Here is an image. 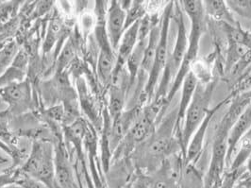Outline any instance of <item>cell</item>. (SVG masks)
I'll use <instances>...</instances> for the list:
<instances>
[{"instance_id":"6da1fadb","label":"cell","mask_w":251,"mask_h":188,"mask_svg":"<svg viewBox=\"0 0 251 188\" xmlns=\"http://www.w3.org/2000/svg\"><path fill=\"white\" fill-rule=\"evenodd\" d=\"M176 114L177 109L169 113L161 122L160 128L133 151L140 172L145 174L146 170L154 173L168 156L177 152L176 148L180 151L176 137Z\"/></svg>"},{"instance_id":"7a4b0ae2","label":"cell","mask_w":251,"mask_h":188,"mask_svg":"<svg viewBox=\"0 0 251 188\" xmlns=\"http://www.w3.org/2000/svg\"><path fill=\"white\" fill-rule=\"evenodd\" d=\"M251 102V98L247 93L235 96L230 101L228 110L216 127L212 159L207 175L204 178L205 188H214L220 185L226 164L227 140L230 130Z\"/></svg>"},{"instance_id":"3957f363","label":"cell","mask_w":251,"mask_h":188,"mask_svg":"<svg viewBox=\"0 0 251 188\" xmlns=\"http://www.w3.org/2000/svg\"><path fill=\"white\" fill-rule=\"evenodd\" d=\"M181 9L188 15L191 21V31L188 37V48L184 59L180 65L174 81L166 96V104L169 106L177 91L181 87L185 77L191 71V66L198 59L201 40L206 30V13L204 11L203 1L201 0H183L179 1Z\"/></svg>"},{"instance_id":"277c9868","label":"cell","mask_w":251,"mask_h":188,"mask_svg":"<svg viewBox=\"0 0 251 188\" xmlns=\"http://www.w3.org/2000/svg\"><path fill=\"white\" fill-rule=\"evenodd\" d=\"M218 78H215L213 81L208 84L199 83L193 100L189 105L187 112L182 124V130L179 140V146L182 155L185 158L186 151L188 148L191 138L201 126L209 113L210 103L214 96V90L217 84Z\"/></svg>"},{"instance_id":"5b68a950","label":"cell","mask_w":251,"mask_h":188,"mask_svg":"<svg viewBox=\"0 0 251 188\" xmlns=\"http://www.w3.org/2000/svg\"><path fill=\"white\" fill-rule=\"evenodd\" d=\"M175 7H176V25H177L175 46L172 52L168 55L167 63L163 70L159 86L156 89V92L152 101H164L166 99V96L170 89V88L168 89V87L169 86L171 87L174 81V79L180 68V65L182 63L188 48V36H187L186 27H185L182 9L180 7L179 1L175 2Z\"/></svg>"},{"instance_id":"8992f818","label":"cell","mask_w":251,"mask_h":188,"mask_svg":"<svg viewBox=\"0 0 251 188\" xmlns=\"http://www.w3.org/2000/svg\"><path fill=\"white\" fill-rule=\"evenodd\" d=\"M174 4L175 1H169L167 2L166 6L164 7L162 15V21H161V35L160 41L157 47V51L155 53V58L153 65L151 68V72L148 76L147 83L145 84L143 94H141L139 103L142 105L147 103L149 104L154 98L157 84L160 80V76L163 75V70L165 68V65L168 59V35H169V27L170 22L172 19V15L174 12Z\"/></svg>"},{"instance_id":"52a82bcc","label":"cell","mask_w":251,"mask_h":188,"mask_svg":"<svg viewBox=\"0 0 251 188\" xmlns=\"http://www.w3.org/2000/svg\"><path fill=\"white\" fill-rule=\"evenodd\" d=\"M107 12H98V24L96 27V38L100 48L98 59V76L104 85L112 83L116 53L113 51L106 28Z\"/></svg>"},{"instance_id":"ba28073f","label":"cell","mask_w":251,"mask_h":188,"mask_svg":"<svg viewBox=\"0 0 251 188\" xmlns=\"http://www.w3.org/2000/svg\"><path fill=\"white\" fill-rule=\"evenodd\" d=\"M55 188H74L75 183L72 168L68 160V153L60 134L54 138Z\"/></svg>"},{"instance_id":"9c48e42d","label":"cell","mask_w":251,"mask_h":188,"mask_svg":"<svg viewBox=\"0 0 251 188\" xmlns=\"http://www.w3.org/2000/svg\"><path fill=\"white\" fill-rule=\"evenodd\" d=\"M233 98H234V96L230 94L228 97H226V99H224L223 101L217 103L213 109H211L209 111L205 119L202 121L201 126L198 128V130L196 131V133L191 138V141L189 143L188 148L186 151V155H185V163L196 164L199 161V159L202 154L203 149H204V143H205V136L207 134V130L209 128L212 119L214 118L215 113H217L223 106L229 103Z\"/></svg>"},{"instance_id":"30bf717a","label":"cell","mask_w":251,"mask_h":188,"mask_svg":"<svg viewBox=\"0 0 251 188\" xmlns=\"http://www.w3.org/2000/svg\"><path fill=\"white\" fill-rule=\"evenodd\" d=\"M144 106L137 103L131 109L123 111L112 120L111 127V148L113 152L125 138L130 129L137 122Z\"/></svg>"},{"instance_id":"8fae6325","label":"cell","mask_w":251,"mask_h":188,"mask_svg":"<svg viewBox=\"0 0 251 188\" xmlns=\"http://www.w3.org/2000/svg\"><path fill=\"white\" fill-rule=\"evenodd\" d=\"M126 16V12L122 7L120 1L113 0L110 2L107 9L106 28L110 43L115 53L118 49L120 40L125 32Z\"/></svg>"},{"instance_id":"7c38bea8","label":"cell","mask_w":251,"mask_h":188,"mask_svg":"<svg viewBox=\"0 0 251 188\" xmlns=\"http://www.w3.org/2000/svg\"><path fill=\"white\" fill-rule=\"evenodd\" d=\"M140 23L141 21H138L131 27H129L127 29H126L123 36L120 40L118 49L116 51V60H115V66L113 69L112 83L114 82L119 78V76L123 73L126 62L138 42Z\"/></svg>"},{"instance_id":"4fadbf2b","label":"cell","mask_w":251,"mask_h":188,"mask_svg":"<svg viewBox=\"0 0 251 188\" xmlns=\"http://www.w3.org/2000/svg\"><path fill=\"white\" fill-rule=\"evenodd\" d=\"M199 85V81L193 73L190 71L188 75L185 77L182 85H181V97L177 107V114H176V137L179 143L180 134L182 130V124L185 117V113L187 112L189 105L193 100L195 92ZM180 147V146H179Z\"/></svg>"},{"instance_id":"5bb4252c","label":"cell","mask_w":251,"mask_h":188,"mask_svg":"<svg viewBox=\"0 0 251 188\" xmlns=\"http://www.w3.org/2000/svg\"><path fill=\"white\" fill-rule=\"evenodd\" d=\"M251 129V102L250 105L241 113L238 119L230 130L227 140V152H226V163L231 160V157L236 150L239 142L249 133Z\"/></svg>"},{"instance_id":"9a60e30c","label":"cell","mask_w":251,"mask_h":188,"mask_svg":"<svg viewBox=\"0 0 251 188\" xmlns=\"http://www.w3.org/2000/svg\"><path fill=\"white\" fill-rule=\"evenodd\" d=\"M123 73L119 76L116 81L112 83L110 90V99L107 110L112 120L122 113L125 108L126 95L128 92V78L123 79Z\"/></svg>"},{"instance_id":"2e32d148","label":"cell","mask_w":251,"mask_h":188,"mask_svg":"<svg viewBox=\"0 0 251 188\" xmlns=\"http://www.w3.org/2000/svg\"><path fill=\"white\" fill-rule=\"evenodd\" d=\"M33 179L41 182L48 188H55V163L54 147L48 142L43 161L38 168Z\"/></svg>"},{"instance_id":"e0dca14e","label":"cell","mask_w":251,"mask_h":188,"mask_svg":"<svg viewBox=\"0 0 251 188\" xmlns=\"http://www.w3.org/2000/svg\"><path fill=\"white\" fill-rule=\"evenodd\" d=\"M204 11L206 16L211 18L215 22L218 23H225L228 25L235 26L238 24L229 10L226 1L224 0H207L203 1Z\"/></svg>"},{"instance_id":"ac0fdd59","label":"cell","mask_w":251,"mask_h":188,"mask_svg":"<svg viewBox=\"0 0 251 188\" xmlns=\"http://www.w3.org/2000/svg\"><path fill=\"white\" fill-rule=\"evenodd\" d=\"M0 98L7 102L10 107L25 105L29 99V86L26 81L13 83L0 87Z\"/></svg>"},{"instance_id":"d6986e66","label":"cell","mask_w":251,"mask_h":188,"mask_svg":"<svg viewBox=\"0 0 251 188\" xmlns=\"http://www.w3.org/2000/svg\"><path fill=\"white\" fill-rule=\"evenodd\" d=\"M148 41H149V37H139L138 36V42L126 64L127 69V76H128V90L133 86L138 77L142 62L144 59V53L148 45Z\"/></svg>"},{"instance_id":"ffe728a7","label":"cell","mask_w":251,"mask_h":188,"mask_svg":"<svg viewBox=\"0 0 251 188\" xmlns=\"http://www.w3.org/2000/svg\"><path fill=\"white\" fill-rule=\"evenodd\" d=\"M161 27L162 25H161V21H160L153 26L151 33H150L148 45H147L146 51L144 53V59H143L141 69H140V72L143 76L146 75V74H148L149 76L151 68H152L154 58H155V53H156L157 47H158V44L160 41ZM140 72H139V74H140Z\"/></svg>"},{"instance_id":"44dd1931","label":"cell","mask_w":251,"mask_h":188,"mask_svg":"<svg viewBox=\"0 0 251 188\" xmlns=\"http://www.w3.org/2000/svg\"><path fill=\"white\" fill-rule=\"evenodd\" d=\"M179 188H205L204 177L196 164L186 163L178 183Z\"/></svg>"},{"instance_id":"7402d4cb","label":"cell","mask_w":251,"mask_h":188,"mask_svg":"<svg viewBox=\"0 0 251 188\" xmlns=\"http://www.w3.org/2000/svg\"><path fill=\"white\" fill-rule=\"evenodd\" d=\"M191 72L201 84H208L216 78L211 69L210 62L206 60L197 59L191 66Z\"/></svg>"},{"instance_id":"603a6c76","label":"cell","mask_w":251,"mask_h":188,"mask_svg":"<svg viewBox=\"0 0 251 188\" xmlns=\"http://www.w3.org/2000/svg\"><path fill=\"white\" fill-rule=\"evenodd\" d=\"M125 30L129 27L135 24L136 22L141 21L148 13L146 8V2L144 1H131L130 6L126 11Z\"/></svg>"},{"instance_id":"cb8c5ba5","label":"cell","mask_w":251,"mask_h":188,"mask_svg":"<svg viewBox=\"0 0 251 188\" xmlns=\"http://www.w3.org/2000/svg\"><path fill=\"white\" fill-rule=\"evenodd\" d=\"M151 188H179L178 184L158 169L151 176Z\"/></svg>"},{"instance_id":"d4e9b609","label":"cell","mask_w":251,"mask_h":188,"mask_svg":"<svg viewBox=\"0 0 251 188\" xmlns=\"http://www.w3.org/2000/svg\"><path fill=\"white\" fill-rule=\"evenodd\" d=\"M226 4L230 11L251 20V1L250 0H229Z\"/></svg>"},{"instance_id":"484cf974","label":"cell","mask_w":251,"mask_h":188,"mask_svg":"<svg viewBox=\"0 0 251 188\" xmlns=\"http://www.w3.org/2000/svg\"><path fill=\"white\" fill-rule=\"evenodd\" d=\"M242 168L235 169V170H229L225 175L222 176L219 188H235L239 177L245 171V170H242Z\"/></svg>"},{"instance_id":"4316f807","label":"cell","mask_w":251,"mask_h":188,"mask_svg":"<svg viewBox=\"0 0 251 188\" xmlns=\"http://www.w3.org/2000/svg\"><path fill=\"white\" fill-rule=\"evenodd\" d=\"M20 178V172L18 169L9 168L7 171L0 174V188H6L11 185H16Z\"/></svg>"},{"instance_id":"83f0119b","label":"cell","mask_w":251,"mask_h":188,"mask_svg":"<svg viewBox=\"0 0 251 188\" xmlns=\"http://www.w3.org/2000/svg\"><path fill=\"white\" fill-rule=\"evenodd\" d=\"M16 185L22 188H48L37 180L30 178L28 176L21 175V174Z\"/></svg>"},{"instance_id":"f1b7e54d","label":"cell","mask_w":251,"mask_h":188,"mask_svg":"<svg viewBox=\"0 0 251 188\" xmlns=\"http://www.w3.org/2000/svg\"><path fill=\"white\" fill-rule=\"evenodd\" d=\"M48 117H50L53 121H63L65 118V110L63 105H57L50 108L47 111Z\"/></svg>"},{"instance_id":"f546056e","label":"cell","mask_w":251,"mask_h":188,"mask_svg":"<svg viewBox=\"0 0 251 188\" xmlns=\"http://www.w3.org/2000/svg\"><path fill=\"white\" fill-rule=\"evenodd\" d=\"M151 176L139 171V174L132 185V188H151Z\"/></svg>"},{"instance_id":"4dcf8cb0","label":"cell","mask_w":251,"mask_h":188,"mask_svg":"<svg viewBox=\"0 0 251 188\" xmlns=\"http://www.w3.org/2000/svg\"><path fill=\"white\" fill-rule=\"evenodd\" d=\"M0 150L4 151L6 154H8L9 156H11L13 159H16L17 157H19L18 151L14 150L12 147H10L6 142H4L3 140L0 139Z\"/></svg>"},{"instance_id":"1f68e13d","label":"cell","mask_w":251,"mask_h":188,"mask_svg":"<svg viewBox=\"0 0 251 188\" xmlns=\"http://www.w3.org/2000/svg\"><path fill=\"white\" fill-rule=\"evenodd\" d=\"M241 144H244V145H249L251 146V129L249 131V133L243 137V139L241 140Z\"/></svg>"},{"instance_id":"d6a6232c","label":"cell","mask_w":251,"mask_h":188,"mask_svg":"<svg viewBox=\"0 0 251 188\" xmlns=\"http://www.w3.org/2000/svg\"><path fill=\"white\" fill-rule=\"evenodd\" d=\"M0 135L3 137L10 138V134H8V132H6L5 127L0 122Z\"/></svg>"},{"instance_id":"836d02e7","label":"cell","mask_w":251,"mask_h":188,"mask_svg":"<svg viewBox=\"0 0 251 188\" xmlns=\"http://www.w3.org/2000/svg\"><path fill=\"white\" fill-rule=\"evenodd\" d=\"M247 172L251 175V156L250 159L248 160V164H247Z\"/></svg>"},{"instance_id":"e575fe53","label":"cell","mask_w":251,"mask_h":188,"mask_svg":"<svg viewBox=\"0 0 251 188\" xmlns=\"http://www.w3.org/2000/svg\"><path fill=\"white\" fill-rule=\"evenodd\" d=\"M7 162V159L6 158H3V157H1L0 156V163H6Z\"/></svg>"}]
</instances>
